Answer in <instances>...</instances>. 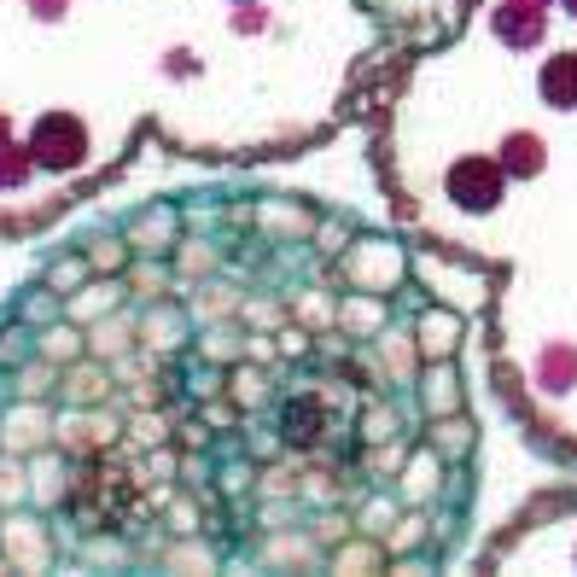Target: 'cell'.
I'll return each instance as SVG.
<instances>
[{
  "label": "cell",
  "mask_w": 577,
  "mask_h": 577,
  "mask_svg": "<svg viewBox=\"0 0 577 577\" xmlns=\"http://www.w3.org/2000/svg\"><path fill=\"white\" fill-rule=\"evenodd\" d=\"M548 94L554 100H577V65L566 59V65H548Z\"/></svg>",
  "instance_id": "obj_1"
}]
</instances>
